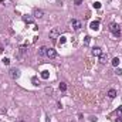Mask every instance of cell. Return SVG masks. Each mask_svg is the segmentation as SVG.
I'll list each match as a JSON object with an SVG mask.
<instances>
[{
    "instance_id": "6da1fadb",
    "label": "cell",
    "mask_w": 122,
    "mask_h": 122,
    "mask_svg": "<svg viewBox=\"0 0 122 122\" xmlns=\"http://www.w3.org/2000/svg\"><path fill=\"white\" fill-rule=\"evenodd\" d=\"M109 31L112 33V36H114V37H117V38H119V37H121V27H119L118 24L111 23V26H109Z\"/></svg>"
},
{
    "instance_id": "7a4b0ae2",
    "label": "cell",
    "mask_w": 122,
    "mask_h": 122,
    "mask_svg": "<svg viewBox=\"0 0 122 122\" xmlns=\"http://www.w3.org/2000/svg\"><path fill=\"white\" fill-rule=\"evenodd\" d=\"M9 74H10V77H11L13 80H19V78H20V70H17V68H11V70L9 71Z\"/></svg>"
},
{
    "instance_id": "3957f363",
    "label": "cell",
    "mask_w": 122,
    "mask_h": 122,
    "mask_svg": "<svg viewBox=\"0 0 122 122\" xmlns=\"http://www.w3.org/2000/svg\"><path fill=\"white\" fill-rule=\"evenodd\" d=\"M58 37H60V30H58L57 27L50 31V38H51L53 41H57V38H58Z\"/></svg>"
},
{
    "instance_id": "277c9868",
    "label": "cell",
    "mask_w": 122,
    "mask_h": 122,
    "mask_svg": "<svg viewBox=\"0 0 122 122\" xmlns=\"http://www.w3.org/2000/svg\"><path fill=\"white\" fill-rule=\"evenodd\" d=\"M71 27H72L74 30H80V29L82 27V23H81L80 20H72V21H71Z\"/></svg>"
},
{
    "instance_id": "5b68a950",
    "label": "cell",
    "mask_w": 122,
    "mask_h": 122,
    "mask_svg": "<svg viewBox=\"0 0 122 122\" xmlns=\"http://www.w3.org/2000/svg\"><path fill=\"white\" fill-rule=\"evenodd\" d=\"M46 56H47L48 58H56V57H57V51H56L54 48H47Z\"/></svg>"
},
{
    "instance_id": "8992f818",
    "label": "cell",
    "mask_w": 122,
    "mask_h": 122,
    "mask_svg": "<svg viewBox=\"0 0 122 122\" xmlns=\"http://www.w3.org/2000/svg\"><path fill=\"white\" fill-rule=\"evenodd\" d=\"M91 53H92V56H94V57H99V56L102 54V48H101V47H94Z\"/></svg>"
},
{
    "instance_id": "52a82bcc",
    "label": "cell",
    "mask_w": 122,
    "mask_h": 122,
    "mask_svg": "<svg viewBox=\"0 0 122 122\" xmlns=\"http://www.w3.org/2000/svg\"><path fill=\"white\" fill-rule=\"evenodd\" d=\"M43 16H44V11H43L41 9H36V10H34V17H36V19H41Z\"/></svg>"
},
{
    "instance_id": "ba28073f",
    "label": "cell",
    "mask_w": 122,
    "mask_h": 122,
    "mask_svg": "<svg viewBox=\"0 0 122 122\" xmlns=\"http://www.w3.org/2000/svg\"><path fill=\"white\" fill-rule=\"evenodd\" d=\"M90 27H91V30H98V29H99V21H98V20H95V21H91Z\"/></svg>"
},
{
    "instance_id": "9c48e42d",
    "label": "cell",
    "mask_w": 122,
    "mask_h": 122,
    "mask_svg": "<svg viewBox=\"0 0 122 122\" xmlns=\"http://www.w3.org/2000/svg\"><path fill=\"white\" fill-rule=\"evenodd\" d=\"M107 60H108V56L102 53V54L99 56V62H101V64H107Z\"/></svg>"
},
{
    "instance_id": "30bf717a",
    "label": "cell",
    "mask_w": 122,
    "mask_h": 122,
    "mask_svg": "<svg viewBox=\"0 0 122 122\" xmlns=\"http://www.w3.org/2000/svg\"><path fill=\"white\" fill-rule=\"evenodd\" d=\"M107 95H108V97H109L111 99H114V98L117 97V91H115V90H109V91H108V94H107Z\"/></svg>"
},
{
    "instance_id": "8fae6325",
    "label": "cell",
    "mask_w": 122,
    "mask_h": 122,
    "mask_svg": "<svg viewBox=\"0 0 122 122\" xmlns=\"http://www.w3.org/2000/svg\"><path fill=\"white\" fill-rule=\"evenodd\" d=\"M111 64H112L114 67H118V65H119V58H118V57L112 58V61H111Z\"/></svg>"
},
{
    "instance_id": "7c38bea8",
    "label": "cell",
    "mask_w": 122,
    "mask_h": 122,
    "mask_svg": "<svg viewBox=\"0 0 122 122\" xmlns=\"http://www.w3.org/2000/svg\"><path fill=\"white\" fill-rule=\"evenodd\" d=\"M46 53H47V47H41L38 50V56H46Z\"/></svg>"
},
{
    "instance_id": "4fadbf2b",
    "label": "cell",
    "mask_w": 122,
    "mask_h": 122,
    "mask_svg": "<svg viewBox=\"0 0 122 122\" xmlns=\"http://www.w3.org/2000/svg\"><path fill=\"white\" fill-rule=\"evenodd\" d=\"M41 78L43 80H47L48 78V71H41Z\"/></svg>"
},
{
    "instance_id": "5bb4252c",
    "label": "cell",
    "mask_w": 122,
    "mask_h": 122,
    "mask_svg": "<svg viewBox=\"0 0 122 122\" xmlns=\"http://www.w3.org/2000/svg\"><path fill=\"white\" fill-rule=\"evenodd\" d=\"M58 38H60V40H58V44H60V46H62V44L65 43V37H64V36H60Z\"/></svg>"
},
{
    "instance_id": "9a60e30c",
    "label": "cell",
    "mask_w": 122,
    "mask_h": 122,
    "mask_svg": "<svg viewBox=\"0 0 122 122\" xmlns=\"http://www.w3.org/2000/svg\"><path fill=\"white\" fill-rule=\"evenodd\" d=\"M67 90V84L65 82H61L60 84V91H65Z\"/></svg>"
},
{
    "instance_id": "2e32d148",
    "label": "cell",
    "mask_w": 122,
    "mask_h": 122,
    "mask_svg": "<svg viewBox=\"0 0 122 122\" xmlns=\"http://www.w3.org/2000/svg\"><path fill=\"white\" fill-rule=\"evenodd\" d=\"M23 20H24L26 23H31V21H33V19H31V17H26V16L23 17Z\"/></svg>"
},
{
    "instance_id": "e0dca14e",
    "label": "cell",
    "mask_w": 122,
    "mask_h": 122,
    "mask_svg": "<svg viewBox=\"0 0 122 122\" xmlns=\"http://www.w3.org/2000/svg\"><path fill=\"white\" fill-rule=\"evenodd\" d=\"M94 7H95V9H99V7H101V3H99V1H95V3H94Z\"/></svg>"
},
{
    "instance_id": "ac0fdd59",
    "label": "cell",
    "mask_w": 122,
    "mask_h": 122,
    "mask_svg": "<svg viewBox=\"0 0 122 122\" xmlns=\"http://www.w3.org/2000/svg\"><path fill=\"white\" fill-rule=\"evenodd\" d=\"M74 4L75 6H80V4H82V0H74Z\"/></svg>"
},
{
    "instance_id": "d6986e66",
    "label": "cell",
    "mask_w": 122,
    "mask_h": 122,
    "mask_svg": "<svg viewBox=\"0 0 122 122\" xmlns=\"http://www.w3.org/2000/svg\"><path fill=\"white\" fill-rule=\"evenodd\" d=\"M115 74H117V75H122V70H121V68H117Z\"/></svg>"
},
{
    "instance_id": "ffe728a7",
    "label": "cell",
    "mask_w": 122,
    "mask_h": 122,
    "mask_svg": "<svg viewBox=\"0 0 122 122\" xmlns=\"http://www.w3.org/2000/svg\"><path fill=\"white\" fill-rule=\"evenodd\" d=\"M90 38H91V37H90V36H87V37H85V40H84V43H85V44H90Z\"/></svg>"
},
{
    "instance_id": "44dd1931",
    "label": "cell",
    "mask_w": 122,
    "mask_h": 122,
    "mask_svg": "<svg viewBox=\"0 0 122 122\" xmlns=\"http://www.w3.org/2000/svg\"><path fill=\"white\" fill-rule=\"evenodd\" d=\"M3 62H4L6 65H9V64H10V60H9V58H4V60H3Z\"/></svg>"
},
{
    "instance_id": "7402d4cb",
    "label": "cell",
    "mask_w": 122,
    "mask_h": 122,
    "mask_svg": "<svg viewBox=\"0 0 122 122\" xmlns=\"http://www.w3.org/2000/svg\"><path fill=\"white\" fill-rule=\"evenodd\" d=\"M117 122H122V119H121V118H118V119H117Z\"/></svg>"
},
{
    "instance_id": "603a6c76",
    "label": "cell",
    "mask_w": 122,
    "mask_h": 122,
    "mask_svg": "<svg viewBox=\"0 0 122 122\" xmlns=\"http://www.w3.org/2000/svg\"><path fill=\"white\" fill-rule=\"evenodd\" d=\"M20 122H24V121H20Z\"/></svg>"
}]
</instances>
